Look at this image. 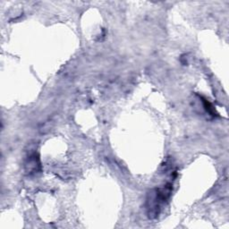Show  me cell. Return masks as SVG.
I'll return each mask as SVG.
<instances>
[{
  "instance_id": "1",
  "label": "cell",
  "mask_w": 229,
  "mask_h": 229,
  "mask_svg": "<svg viewBox=\"0 0 229 229\" xmlns=\"http://www.w3.org/2000/svg\"><path fill=\"white\" fill-rule=\"evenodd\" d=\"M202 102H203V104H204V106H205L206 110H207L210 115H212V116H216V115H215V114H216V112H215L214 108L212 107V105H211L208 100H204V99H202Z\"/></svg>"
}]
</instances>
